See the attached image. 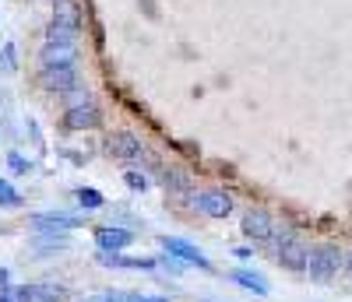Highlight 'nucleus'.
I'll return each instance as SVG.
<instances>
[{
	"mask_svg": "<svg viewBox=\"0 0 352 302\" xmlns=\"http://www.w3.org/2000/svg\"><path fill=\"white\" fill-rule=\"evenodd\" d=\"M64 127L67 130H96V127H102V109L92 99L81 102V106H71L64 113Z\"/></svg>",
	"mask_w": 352,
	"mask_h": 302,
	"instance_id": "39448f33",
	"label": "nucleus"
},
{
	"mask_svg": "<svg viewBox=\"0 0 352 302\" xmlns=\"http://www.w3.org/2000/svg\"><path fill=\"white\" fill-rule=\"evenodd\" d=\"M0 302H14V292L8 295V292H0Z\"/></svg>",
	"mask_w": 352,
	"mask_h": 302,
	"instance_id": "b1692460",
	"label": "nucleus"
},
{
	"mask_svg": "<svg viewBox=\"0 0 352 302\" xmlns=\"http://www.w3.org/2000/svg\"><path fill=\"white\" fill-rule=\"evenodd\" d=\"M88 302H127V292H99V295H92Z\"/></svg>",
	"mask_w": 352,
	"mask_h": 302,
	"instance_id": "aec40b11",
	"label": "nucleus"
},
{
	"mask_svg": "<svg viewBox=\"0 0 352 302\" xmlns=\"http://www.w3.org/2000/svg\"><path fill=\"white\" fill-rule=\"evenodd\" d=\"M232 281H236L240 288H247V292H254V295H268L272 288H268V281H264L261 275H254V270H232L229 275Z\"/></svg>",
	"mask_w": 352,
	"mask_h": 302,
	"instance_id": "ddd939ff",
	"label": "nucleus"
},
{
	"mask_svg": "<svg viewBox=\"0 0 352 302\" xmlns=\"http://www.w3.org/2000/svg\"><path fill=\"white\" fill-rule=\"evenodd\" d=\"M8 162H11V169H14V172H28V162L18 155V151H11V155H8Z\"/></svg>",
	"mask_w": 352,
	"mask_h": 302,
	"instance_id": "4be33fe9",
	"label": "nucleus"
},
{
	"mask_svg": "<svg viewBox=\"0 0 352 302\" xmlns=\"http://www.w3.org/2000/svg\"><path fill=\"white\" fill-rule=\"evenodd\" d=\"M345 270H349V275H352V253L345 257Z\"/></svg>",
	"mask_w": 352,
	"mask_h": 302,
	"instance_id": "393cba45",
	"label": "nucleus"
},
{
	"mask_svg": "<svg viewBox=\"0 0 352 302\" xmlns=\"http://www.w3.org/2000/svg\"><path fill=\"white\" fill-rule=\"evenodd\" d=\"M275 246H278V253H275V260L285 267V270H307V260H310V250H307V243L292 232V229H282V232H275Z\"/></svg>",
	"mask_w": 352,
	"mask_h": 302,
	"instance_id": "f03ea898",
	"label": "nucleus"
},
{
	"mask_svg": "<svg viewBox=\"0 0 352 302\" xmlns=\"http://www.w3.org/2000/svg\"><path fill=\"white\" fill-rule=\"evenodd\" d=\"M25 204V197L8 183V179H0V207H21Z\"/></svg>",
	"mask_w": 352,
	"mask_h": 302,
	"instance_id": "dca6fc26",
	"label": "nucleus"
},
{
	"mask_svg": "<svg viewBox=\"0 0 352 302\" xmlns=\"http://www.w3.org/2000/svg\"><path fill=\"white\" fill-rule=\"evenodd\" d=\"M106 151H109L113 159L138 162V159L144 155V144H141V137H138V134H131V130H116V134H109V137H106Z\"/></svg>",
	"mask_w": 352,
	"mask_h": 302,
	"instance_id": "7ed1b4c3",
	"label": "nucleus"
},
{
	"mask_svg": "<svg viewBox=\"0 0 352 302\" xmlns=\"http://www.w3.org/2000/svg\"><path fill=\"white\" fill-rule=\"evenodd\" d=\"M127 302H169L166 295H141V292H127Z\"/></svg>",
	"mask_w": 352,
	"mask_h": 302,
	"instance_id": "412c9836",
	"label": "nucleus"
},
{
	"mask_svg": "<svg viewBox=\"0 0 352 302\" xmlns=\"http://www.w3.org/2000/svg\"><path fill=\"white\" fill-rule=\"evenodd\" d=\"M8 278H11V275H8V270H4V267H0V292H4V288H8Z\"/></svg>",
	"mask_w": 352,
	"mask_h": 302,
	"instance_id": "5701e85b",
	"label": "nucleus"
},
{
	"mask_svg": "<svg viewBox=\"0 0 352 302\" xmlns=\"http://www.w3.org/2000/svg\"><path fill=\"white\" fill-rule=\"evenodd\" d=\"M162 187L169 194H190V179L180 169H162Z\"/></svg>",
	"mask_w": 352,
	"mask_h": 302,
	"instance_id": "4468645a",
	"label": "nucleus"
},
{
	"mask_svg": "<svg viewBox=\"0 0 352 302\" xmlns=\"http://www.w3.org/2000/svg\"><path fill=\"white\" fill-rule=\"evenodd\" d=\"M74 56H78V49L64 46V43H46L43 53H39L43 67H74Z\"/></svg>",
	"mask_w": 352,
	"mask_h": 302,
	"instance_id": "9b49d317",
	"label": "nucleus"
},
{
	"mask_svg": "<svg viewBox=\"0 0 352 302\" xmlns=\"http://www.w3.org/2000/svg\"><path fill=\"white\" fill-rule=\"evenodd\" d=\"M32 225H36V229H74V225H81V222L71 218V215H56V218H53V215H39Z\"/></svg>",
	"mask_w": 352,
	"mask_h": 302,
	"instance_id": "2eb2a0df",
	"label": "nucleus"
},
{
	"mask_svg": "<svg viewBox=\"0 0 352 302\" xmlns=\"http://www.w3.org/2000/svg\"><path fill=\"white\" fill-rule=\"evenodd\" d=\"M134 243V232L131 229H116V225H106V229H96V246L106 250V253H120Z\"/></svg>",
	"mask_w": 352,
	"mask_h": 302,
	"instance_id": "6e6552de",
	"label": "nucleus"
},
{
	"mask_svg": "<svg viewBox=\"0 0 352 302\" xmlns=\"http://www.w3.org/2000/svg\"><path fill=\"white\" fill-rule=\"evenodd\" d=\"M197 207H201V215H208V218H229V211H232V197L226 190H204L197 197Z\"/></svg>",
	"mask_w": 352,
	"mask_h": 302,
	"instance_id": "9d476101",
	"label": "nucleus"
},
{
	"mask_svg": "<svg viewBox=\"0 0 352 302\" xmlns=\"http://www.w3.org/2000/svg\"><path fill=\"white\" fill-rule=\"evenodd\" d=\"M50 25H60L67 28V32H78V25H81V11L74 0H56V8H53V21Z\"/></svg>",
	"mask_w": 352,
	"mask_h": 302,
	"instance_id": "f8f14e48",
	"label": "nucleus"
},
{
	"mask_svg": "<svg viewBox=\"0 0 352 302\" xmlns=\"http://www.w3.org/2000/svg\"><path fill=\"white\" fill-rule=\"evenodd\" d=\"M67 292L60 285H21L14 288V302H64Z\"/></svg>",
	"mask_w": 352,
	"mask_h": 302,
	"instance_id": "1a4fd4ad",
	"label": "nucleus"
},
{
	"mask_svg": "<svg viewBox=\"0 0 352 302\" xmlns=\"http://www.w3.org/2000/svg\"><path fill=\"white\" fill-rule=\"evenodd\" d=\"M345 267V253L335 246V243H320L310 250V260H307V275L314 285H328L338 278V270Z\"/></svg>",
	"mask_w": 352,
	"mask_h": 302,
	"instance_id": "f257e3e1",
	"label": "nucleus"
},
{
	"mask_svg": "<svg viewBox=\"0 0 352 302\" xmlns=\"http://www.w3.org/2000/svg\"><path fill=\"white\" fill-rule=\"evenodd\" d=\"M78 204H81V207H102L106 200H102V194H99V190L81 187V190H78Z\"/></svg>",
	"mask_w": 352,
	"mask_h": 302,
	"instance_id": "a211bd4d",
	"label": "nucleus"
},
{
	"mask_svg": "<svg viewBox=\"0 0 352 302\" xmlns=\"http://www.w3.org/2000/svg\"><path fill=\"white\" fill-rule=\"evenodd\" d=\"M124 183H127L134 194H144V190H148V176H141V172H127V176H124Z\"/></svg>",
	"mask_w": 352,
	"mask_h": 302,
	"instance_id": "6ab92c4d",
	"label": "nucleus"
},
{
	"mask_svg": "<svg viewBox=\"0 0 352 302\" xmlns=\"http://www.w3.org/2000/svg\"><path fill=\"white\" fill-rule=\"evenodd\" d=\"M162 250H166L169 257H176V260H184V264H194V267H201V270H212V260L204 257L194 243L180 239V235H162Z\"/></svg>",
	"mask_w": 352,
	"mask_h": 302,
	"instance_id": "20e7f679",
	"label": "nucleus"
},
{
	"mask_svg": "<svg viewBox=\"0 0 352 302\" xmlns=\"http://www.w3.org/2000/svg\"><path fill=\"white\" fill-rule=\"evenodd\" d=\"M53 4H56V0H53Z\"/></svg>",
	"mask_w": 352,
	"mask_h": 302,
	"instance_id": "a878e982",
	"label": "nucleus"
},
{
	"mask_svg": "<svg viewBox=\"0 0 352 302\" xmlns=\"http://www.w3.org/2000/svg\"><path fill=\"white\" fill-rule=\"evenodd\" d=\"M74 36L78 32H67L60 25H46V43H64V46H74Z\"/></svg>",
	"mask_w": 352,
	"mask_h": 302,
	"instance_id": "f3484780",
	"label": "nucleus"
},
{
	"mask_svg": "<svg viewBox=\"0 0 352 302\" xmlns=\"http://www.w3.org/2000/svg\"><path fill=\"white\" fill-rule=\"evenodd\" d=\"M78 81H81L78 67H43V74H39V84L46 92H60V95L74 92Z\"/></svg>",
	"mask_w": 352,
	"mask_h": 302,
	"instance_id": "0eeeda50",
	"label": "nucleus"
},
{
	"mask_svg": "<svg viewBox=\"0 0 352 302\" xmlns=\"http://www.w3.org/2000/svg\"><path fill=\"white\" fill-rule=\"evenodd\" d=\"M240 229H243L247 239H254V243H268V239H275V222H272L268 211H261V207H250L247 211Z\"/></svg>",
	"mask_w": 352,
	"mask_h": 302,
	"instance_id": "423d86ee",
	"label": "nucleus"
}]
</instances>
